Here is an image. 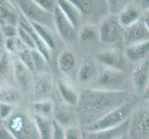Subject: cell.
Listing matches in <instances>:
<instances>
[{"instance_id": "6da1fadb", "label": "cell", "mask_w": 149, "mask_h": 139, "mask_svg": "<svg viewBox=\"0 0 149 139\" xmlns=\"http://www.w3.org/2000/svg\"><path fill=\"white\" fill-rule=\"evenodd\" d=\"M133 97L128 91L111 92L95 88L85 89L80 94L77 115L80 125L88 129L102 117Z\"/></svg>"}, {"instance_id": "7a4b0ae2", "label": "cell", "mask_w": 149, "mask_h": 139, "mask_svg": "<svg viewBox=\"0 0 149 139\" xmlns=\"http://www.w3.org/2000/svg\"><path fill=\"white\" fill-rule=\"evenodd\" d=\"M17 139H41L35 125L33 113L23 110H15L7 121L2 122Z\"/></svg>"}, {"instance_id": "3957f363", "label": "cell", "mask_w": 149, "mask_h": 139, "mask_svg": "<svg viewBox=\"0 0 149 139\" xmlns=\"http://www.w3.org/2000/svg\"><path fill=\"white\" fill-rule=\"evenodd\" d=\"M135 108V101L133 98H132L131 100L125 102L124 104L119 106L109 112L86 130H104L119 126L130 119Z\"/></svg>"}, {"instance_id": "277c9868", "label": "cell", "mask_w": 149, "mask_h": 139, "mask_svg": "<svg viewBox=\"0 0 149 139\" xmlns=\"http://www.w3.org/2000/svg\"><path fill=\"white\" fill-rule=\"evenodd\" d=\"M19 12L31 22L40 23L49 29H55L53 14L45 11L33 0H12Z\"/></svg>"}, {"instance_id": "5b68a950", "label": "cell", "mask_w": 149, "mask_h": 139, "mask_svg": "<svg viewBox=\"0 0 149 139\" xmlns=\"http://www.w3.org/2000/svg\"><path fill=\"white\" fill-rule=\"evenodd\" d=\"M125 86L126 74L124 71L105 68L97 75V78L91 85V88L111 92H121L127 91Z\"/></svg>"}, {"instance_id": "8992f818", "label": "cell", "mask_w": 149, "mask_h": 139, "mask_svg": "<svg viewBox=\"0 0 149 139\" xmlns=\"http://www.w3.org/2000/svg\"><path fill=\"white\" fill-rule=\"evenodd\" d=\"M129 139H149V106H137L129 120Z\"/></svg>"}, {"instance_id": "52a82bcc", "label": "cell", "mask_w": 149, "mask_h": 139, "mask_svg": "<svg viewBox=\"0 0 149 139\" xmlns=\"http://www.w3.org/2000/svg\"><path fill=\"white\" fill-rule=\"evenodd\" d=\"M123 28L116 14H107L99 22V41L105 45H114L123 38Z\"/></svg>"}, {"instance_id": "ba28073f", "label": "cell", "mask_w": 149, "mask_h": 139, "mask_svg": "<svg viewBox=\"0 0 149 139\" xmlns=\"http://www.w3.org/2000/svg\"><path fill=\"white\" fill-rule=\"evenodd\" d=\"M79 9L84 20H88V24H93V20H101L107 15L105 11H109L106 0H70ZM94 25V24H93Z\"/></svg>"}, {"instance_id": "9c48e42d", "label": "cell", "mask_w": 149, "mask_h": 139, "mask_svg": "<svg viewBox=\"0 0 149 139\" xmlns=\"http://www.w3.org/2000/svg\"><path fill=\"white\" fill-rule=\"evenodd\" d=\"M54 19V26L61 40L66 44H73L77 37L76 28L73 26L70 20L66 18V16L61 11V9L56 8L53 13Z\"/></svg>"}, {"instance_id": "30bf717a", "label": "cell", "mask_w": 149, "mask_h": 139, "mask_svg": "<svg viewBox=\"0 0 149 139\" xmlns=\"http://www.w3.org/2000/svg\"><path fill=\"white\" fill-rule=\"evenodd\" d=\"M34 73L18 59H13L14 83L22 92H32Z\"/></svg>"}, {"instance_id": "8fae6325", "label": "cell", "mask_w": 149, "mask_h": 139, "mask_svg": "<svg viewBox=\"0 0 149 139\" xmlns=\"http://www.w3.org/2000/svg\"><path fill=\"white\" fill-rule=\"evenodd\" d=\"M96 60L105 66V68H110L118 71H124L126 69V57L117 49H107L101 51L95 56Z\"/></svg>"}, {"instance_id": "7c38bea8", "label": "cell", "mask_w": 149, "mask_h": 139, "mask_svg": "<svg viewBox=\"0 0 149 139\" xmlns=\"http://www.w3.org/2000/svg\"><path fill=\"white\" fill-rule=\"evenodd\" d=\"M123 43L126 46L149 41V30L140 20L123 30Z\"/></svg>"}, {"instance_id": "4fadbf2b", "label": "cell", "mask_w": 149, "mask_h": 139, "mask_svg": "<svg viewBox=\"0 0 149 139\" xmlns=\"http://www.w3.org/2000/svg\"><path fill=\"white\" fill-rule=\"evenodd\" d=\"M132 83L137 96H142L149 85V59L135 67L132 73Z\"/></svg>"}, {"instance_id": "5bb4252c", "label": "cell", "mask_w": 149, "mask_h": 139, "mask_svg": "<svg viewBox=\"0 0 149 139\" xmlns=\"http://www.w3.org/2000/svg\"><path fill=\"white\" fill-rule=\"evenodd\" d=\"M129 120L122 124L114 128H110V129L95 131L84 130L83 133V139H119L128 135Z\"/></svg>"}, {"instance_id": "9a60e30c", "label": "cell", "mask_w": 149, "mask_h": 139, "mask_svg": "<svg viewBox=\"0 0 149 139\" xmlns=\"http://www.w3.org/2000/svg\"><path fill=\"white\" fill-rule=\"evenodd\" d=\"M53 88V77L49 73L35 74L32 92L35 100L48 99ZM34 100V101H35Z\"/></svg>"}, {"instance_id": "2e32d148", "label": "cell", "mask_w": 149, "mask_h": 139, "mask_svg": "<svg viewBox=\"0 0 149 139\" xmlns=\"http://www.w3.org/2000/svg\"><path fill=\"white\" fill-rule=\"evenodd\" d=\"M56 88L65 104L70 107H77L80 100V93L69 82L59 79L56 82Z\"/></svg>"}, {"instance_id": "e0dca14e", "label": "cell", "mask_w": 149, "mask_h": 139, "mask_svg": "<svg viewBox=\"0 0 149 139\" xmlns=\"http://www.w3.org/2000/svg\"><path fill=\"white\" fill-rule=\"evenodd\" d=\"M143 10L136 4H128L118 14V19L123 28L129 27L142 19Z\"/></svg>"}, {"instance_id": "ac0fdd59", "label": "cell", "mask_w": 149, "mask_h": 139, "mask_svg": "<svg viewBox=\"0 0 149 139\" xmlns=\"http://www.w3.org/2000/svg\"><path fill=\"white\" fill-rule=\"evenodd\" d=\"M126 59L133 63H141L149 59V41L126 46L125 53Z\"/></svg>"}, {"instance_id": "d6986e66", "label": "cell", "mask_w": 149, "mask_h": 139, "mask_svg": "<svg viewBox=\"0 0 149 139\" xmlns=\"http://www.w3.org/2000/svg\"><path fill=\"white\" fill-rule=\"evenodd\" d=\"M53 120L63 127L64 129L71 126H79V118L76 111H72L67 108H59L56 109L54 113Z\"/></svg>"}, {"instance_id": "ffe728a7", "label": "cell", "mask_w": 149, "mask_h": 139, "mask_svg": "<svg viewBox=\"0 0 149 139\" xmlns=\"http://www.w3.org/2000/svg\"><path fill=\"white\" fill-rule=\"evenodd\" d=\"M14 6L9 0H0V26L6 23L18 25L19 13L17 14L18 8Z\"/></svg>"}, {"instance_id": "44dd1931", "label": "cell", "mask_w": 149, "mask_h": 139, "mask_svg": "<svg viewBox=\"0 0 149 139\" xmlns=\"http://www.w3.org/2000/svg\"><path fill=\"white\" fill-rule=\"evenodd\" d=\"M58 6L70 22L77 29L81 24L84 18L79 9L70 0H58Z\"/></svg>"}, {"instance_id": "7402d4cb", "label": "cell", "mask_w": 149, "mask_h": 139, "mask_svg": "<svg viewBox=\"0 0 149 139\" xmlns=\"http://www.w3.org/2000/svg\"><path fill=\"white\" fill-rule=\"evenodd\" d=\"M14 84L13 59L8 53H5L0 59V85Z\"/></svg>"}, {"instance_id": "603a6c76", "label": "cell", "mask_w": 149, "mask_h": 139, "mask_svg": "<svg viewBox=\"0 0 149 139\" xmlns=\"http://www.w3.org/2000/svg\"><path fill=\"white\" fill-rule=\"evenodd\" d=\"M33 119L41 139H52L54 130V120L33 114Z\"/></svg>"}, {"instance_id": "cb8c5ba5", "label": "cell", "mask_w": 149, "mask_h": 139, "mask_svg": "<svg viewBox=\"0 0 149 139\" xmlns=\"http://www.w3.org/2000/svg\"><path fill=\"white\" fill-rule=\"evenodd\" d=\"M32 109H33L32 113H33V114L53 119L56 107H55L54 102L48 98V99L33 101Z\"/></svg>"}, {"instance_id": "d4e9b609", "label": "cell", "mask_w": 149, "mask_h": 139, "mask_svg": "<svg viewBox=\"0 0 149 139\" xmlns=\"http://www.w3.org/2000/svg\"><path fill=\"white\" fill-rule=\"evenodd\" d=\"M58 69L64 74L71 73L76 66V57L70 50L66 49L62 51L58 58Z\"/></svg>"}, {"instance_id": "484cf974", "label": "cell", "mask_w": 149, "mask_h": 139, "mask_svg": "<svg viewBox=\"0 0 149 139\" xmlns=\"http://www.w3.org/2000/svg\"><path fill=\"white\" fill-rule=\"evenodd\" d=\"M19 89L16 85H0V102L15 105L19 99Z\"/></svg>"}, {"instance_id": "4316f807", "label": "cell", "mask_w": 149, "mask_h": 139, "mask_svg": "<svg viewBox=\"0 0 149 139\" xmlns=\"http://www.w3.org/2000/svg\"><path fill=\"white\" fill-rule=\"evenodd\" d=\"M97 75L93 64H91L90 62H84L81 63L79 68L78 73H77V79L81 84H91L92 85L96 80Z\"/></svg>"}, {"instance_id": "83f0119b", "label": "cell", "mask_w": 149, "mask_h": 139, "mask_svg": "<svg viewBox=\"0 0 149 139\" xmlns=\"http://www.w3.org/2000/svg\"><path fill=\"white\" fill-rule=\"evenodd\" d=\"M30 23L32 24V26L35 30V32L38 34L41 39H42L45 42V44L47 45V47L50 49V51L56 50V43L55 36L52 33V30L40 23H35V22H31Z\"/></svg>"}, {"instance_id": "f1b7e54d", "label": "cell", "mask_w": 149, "mask_h": 139, "mask_svg": "<svg viewBox=\"0 0 149 139\" xmlns=\"http://www.w3.org/2000/svg\"><path fill=\"white\" fill-rule=\"evenodd\" d=\"M78 37L84 45L94 44L96 40H99L98 28H96L93 24H86L81 28Z\"/></svg>"}, {"instance_id": "f546056e", "label": "cell", "mask_w": 149, "mask_h": 139, "mask_svg": "<svg viewBox=\"0 0 149 139\" xmlns=\"http://www.w3.org/2000/svg\"><path fill=\"white\" fill-rule=\"evenodd\" d=\"M32 56H33V61L35 74L49 73L48 71L49 62L38 50L32 49Z\"/></svg>"}, {"instance_id": "4dcf8cb0", "label": "cell", "mask_w": 149, "mask_h": 139, "mask_svg": "<svg viewBox=\"0 0 149 139\" xmlns=\"http://www.w3.org/2000/svg\"><path fill=\"white\" fill-rule=\"evenodd\" d=\"M18 37L22 42L29 47L30 49H35V45L33 43V40L32 36L30 35V34L27 32L26 30L23 29L22 27H20L18 25Z\"/></svg>"}, {"instance_id": "1f68e13d", "label": "cell", "mask_w": 149, "mask_h": 139, "mask_svg": "<svg viewBox=\"0 0 149 139\" xmlns=\"http://www.w3.org/2000/svg\"><path fill=\"white\" fill-rule=\"evenodd\" d=\"M109 11L118 15L120 10L127 6V0H106Z\"/></svg>"}, {"instance_id": "d6a6232c", "label": "cell", "mask_w": 149, "mask_h": 139, "mask_svg": "<svg viewBox=\"0 0 149 139\" xmlns=\"http://www.w3.org/2000/svg\"><path fill=\"white\" fill-rule=\"evenodd\" d=\"M15 111L14 106L8 103L0 102V121L1 122L7 121Z\"/></svg>"}, {"instance_id": "836d02e7", "label": "cell", "mask_w": 149, "mask_h": 139, "mask_svg": "<svg viewBox=\"0 0 149 139\" xmlns=\"http://www.w3.org/2000/svg\"><path fill=\"white\" fill-rule=\"evenodd\" d=\"M45 11L53 14L55 9L58 8V0H33Z\"/></svg>"}, {"instance_id": "e575fe53", "label": "cell", "mask_w": 149, "mask_h": 139, "mask_svg": "<svg viewBox=\"0 0 149 139\" xmlns=\"http://www.w3.org/2000/svg\"><path fill=\"white\" fill-rule=\"evenodd\" d=\"M83 133L80 126H71L65 129V139H83Z\"/></svg>"}, {"instance_id": "d590c367", "label": "cell", "mask_w": 149, "mask_h": 139, "mask_svg": "<svg viewBox=\"0 0 149 139\" xmlns=\"http://www.w3.org/2000/svg\"><path fill=\"white\" fill-rule=\"evenodd\" d=\"M1 30L5 38H12L18 36V25L6 23L1 26Z\"/></svg>"}, {"instance_id": "8d00e7d4", "label": "cell", "mask_w": 149, "mask_h": 139, "mask_svg": "<svg viewBox=\"0 0 149 139\" xmlns=\"http://www.w3.org/2000/svg\"><path fill=\"white\" fill-rule=\"evenodd\" d=\"M52 139H65V129L54 121V130Z\"/></svg>"}, {"instance_id": "74e56055", "label": "cell", "mask_w": 149, "mask_h": 139, "mask_svg": "<svg viewBox=\"0 0 149 139\" xmlns=\"http://www.w3.org/2000/svg\"><path fill=\"white\" fill-rule=\"evenodd\" d=\"M0 139H17L14 133L1 122L0 124Z\"/></svg>"}, {"instance_id": "f35d334b", "label": "cell", "mask_w": 149, "mask_h": 139, "mask_svg": "<svg viewBox=\"0 0 149 139\" xmlns=\"http://www.w3.org/2000/svg\"><path fill=\"white\" fill-rule=\"evenodd\" d=\"M141 20L143 22V24L146 25V27L149 30V9L143 10Z\"/></svg>"}, {"instance_id": "ab89813d", "label": "cell", "mask_w": 149, "mask_h": 139, "mask_svg": "<svg viewBox=\"0 0 149 139\" xmlns=\"http://www.w3.org/2000/svg\"><path fill=\"white\" fill-rule=\"evenodd\" d=\"M137 6L142 10L149 9V0H137Z\"/></svg>"}, {"instance_id": "60d3db41", "label": "cell", "mask_w": 149, "mask_h": 139, "mask_svg": "<svg viewBox=\"0 0 149 139\" xmlns=\"http://www.w3.org/2000/svg\"><path fill=\"white\" fill-rule=\"evenodd\" d=\"M141 97L143 98V100H145L146 102H149V85L147 87V89L146 90V92L143 93V95Z\"/></svg>"}, {"instance_id": "b9f144b4", "label": "cell", "mask_w": 149, "mask_h": 139, "mask_svg": "<svg viewBox=\"0 0 149 139\" xmlns=\"http://www.w3.org/2000/svg\"><path fill=\"white\" fill-rule=\"evenodd\" d=\"M5 40H6V38H5L4 34L2 33V30H1V28H0V45L3 46V47L5 45Z\"/></svg>"}, {"instance_id": "7bdbcfd3", "label": "cell", "mask_w": 149, "mask_h": 139, "mask_svg": "<svg viewBox=\"0 0 149 139\" xmlns=\"http://www.w3.org/2000/svg\"><path fill=\"white\" fill-rule=\"evenodd\" d=\"M5 53H6V51H5V48L3 47V46L0 45V59L2 58L3 55H4Z\"/></svg>"}, {"instance_id": "ee69618b", "label": "cell", "mask_w": 149, "mask_h": 139, "mask_svg": "<svg viewBox=\"0 0 149 139\" xmlns=\"http://www.w3.org/2000/svg\"><path fill=\"white\" fill-rule=\"evenodd\" d=\"M119 139H129V137H128V135H126V136H122V137H120V138H119Z\"/></svg>"}, {"instance_id": "f6af8a7d", "label": "cell", "mask_w": 149, "mask_h": 139, "mask_svg": "<svg viewBox=\"0 0 149 139\" xmlns=\"http://www.w3.org/2000/svg\"><path fill=\"white\" fill-rule=\"evenodd\" d=\"M0 28H1V26H0Z\"/></svg>"}]
</instances>
